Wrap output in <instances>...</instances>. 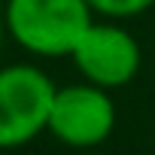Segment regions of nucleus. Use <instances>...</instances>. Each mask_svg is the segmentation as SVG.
Returning a JSON list of instances; mask_svg holds the SVG:
<instances>
[{"instance_id": "1", "label": "nucleus", "mask_w": 155, "mask_h": 155, "mask_svg": "<svg viewBox=\"0 0 155 155\" xmlns=\"http://www.w3.org/2000/svg\"><path fill=\"white\" fill-rule=\"evenodd\" d=\"M6 34L37 58H70L94 12L85 0H3Z\"/></svg>"}, {"instance_id": "2", "label": "nucleus", "mask_w": 155, "mask_h": 155, "mask_svg": "<svg viewBox=\"0 0 155 155\" xmlns=\"http://www.w3.org/2000/svg\"><path fill=\"white\" fill-rule=\"evenodd\" d=\"M58 85L34 64L0 67V149L28 146L49 131Z\"/></svg>"}, {"instance_id": "3", "label": "nucleus", "mask_w": 155, "mask_h": 155, "mask_svg": "<svg viewBox=\"0 0 155 155\" xmlns=\"http://www.w3.org/2000/svg\"><path fill=\"white\" fill-rule=\"evenodd\" d=\"M116 101L107 88L91 82L61 85L49 113V134L70 149H94L116 131Z\"/></svg>"}, {"instance_id": "4", "label": "nucleus", "mask_w": 155, "mask_h": 155, "mask_svg": "<svg viewBox=\"0 0 155 155\" xmlns=\"http://www.w3.org/2000/svg\"><path fill=\"white\" fill-rule=\"evenodd\" d=\"M70 61L76 64V70L85 82L116 91V88H125L140 73L143 52H140L137 37L110 18V21L88 25L82 40L76 43Z\"/></svg>"}, {"instance_id": "5", "label": "nucleus", "mask_w": 155, "mask_h": 155, "mask_svg": "<svg viewBox=\"0 0 155 155\" xmlns=\"http://www.w3.org/2000/svg\"><path fill=\"white\" fill-rule=\"evenodd\" d=\"M85 3L91 6L94 15L119 21V18H134V15L152 9V6H155V0H85Z\"/></svg>"}, {"instance_id": "6", "label": "nucleus", "mask_w": 155, "mask_h": 155, "mask_svg": "<svg viewBox=\"0 0 155 155\" xmlns=\"http://www.w3.org/2000/svg\"><path fill=\"white\" fill-rule=\"evenodd\" d=\"M3 37H6V18H3V0H0V49H3Z\"/></svg>"}]
</instances>
